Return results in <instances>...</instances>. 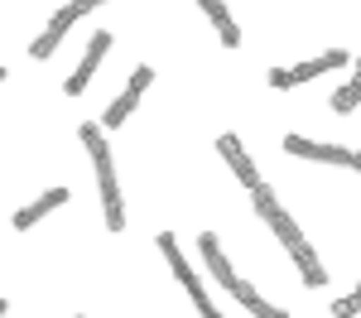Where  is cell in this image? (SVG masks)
<instances>
[{
  "mask_svg": "<svg viewBox=\"0 0 361 318\" xmlns=\"http://www.w3.org/2000/svg\"><path fill=\"white\" fill-rule=\"evenodd\" d=\"M250 198H255V212H260V217H265V222L275 227V236L284 241V251H289V256L299 260V270H304V285H308V289H318L323 280H328V270H323V260L313 256V246H308L304 236H299V227H294V217H289V212L279 207L275 188H270V183H260V188H255Z\"/></svg>",
  "mask_w": 361,
  "mask_h": 318,
  "instance_id": "cell-1",
  "label": "cell"
},
{
  "mask_svg": "<svg viewBox=\"0 0 361 318\" xmlns=\"http://www.w3.org/2000/svg\"><path fill=\"white\" fill-rule=\"evenodd\" d=\"M78 135H82V145L92 149V169H97V183H102V202H106V227L121 231L126 227V207H121V183H116V164H111V149H106V135H102V126H92V121L78 126Z\"/></svg>",
  "mask_w": 361,
  "mask_h": 318,
  "instance_id": "cell-2",
  "label": "cell"
},
{
  "mask_svg": "<svg viewBox=\"0 0 361 318\" xmlns=\"http://www.w3.org/2000/svg\"><path fill=\"white\" fill-rule=\"evenodd\" d=\"M159 251H164V256H169V265H173V275H178V285H183V289H188V294H193L197 314H202V318H222V314H217V309H212V299H207V289H202V280H197L193 270H188V260L178 256V241H173L169 231H159Z\"/></svg>",
  "mask_w": 361,
  "mask_h": 318,
  "instance_id": "cell-3",
  "label": "cell"
},
{
  "mask_svg": "<svg viewBox=\"0 0 361 318\" xmlns=\"http://www.w3.org/2000/svg\"><path fill=\"white\" fill-rule=\"evenodd\" d=\"M347 63V54L342 49H328L323 58H308V63H299V68H270V87H299V82H308V78H323L328 68H342Z\"/></svg>",
  "mask_w": 361,
  "mask_h": 318,
  "instance_id": "cell-4",
  "label": "cell"
},
{
  "mask_svg": "<svg viewBox=\"0 0 361 318\" xmlns=\"http://www.w3.org/2000/svg\"><path fill=\"white\" fill-rule=\"evenodd\" d=\"M284 149L289 154H304V159H318V164L361 169V149H342V145H318V140H304V135H284Z\"/></svg>",
  "mask_w": 361,
  "mask_h": 318,
  "instance_id": "cell-5",
  "label": "cell"
},
{
  "mask_svg": "<svg viewBox=\"0 0 361 318\" xmlns=\"http://www.w3.org/2000/svg\"><path fill=\"white\" fill-rule=\"evenodd\" d=\"M149 82H154V68H135V73H130V82H126V92L111 102V111L102 116V126H126V121H130V111H135V102L145 97V87H149Z\"/></svg>",
  "mask_w": 361,
  "mask_h": 318,
  "instance_id": "cell-6",
  "label": "cell"
},
{
  "mask_svg": "<svg viewBox=\"0 0 361 318\" xmlns=\"http://www.w3.org/2000/svg\"><path fill=\"white\" fill-rule=\"evenodd\" d=\"M106 49H111V34H92V49H87V58L78 63V73L63 82V87H68V97H82L87 87H92V73H97V63L106 58Z\"/></svg>",
  "mask_w": 361,
  "mask_h": 318,
  "instance_id": "cell-7",
  "label": "cell"
},
{
  "mask_svg": "<svg viewBox=\"0 0 361 318\" xmlns=\"http://www.w3.org/2000/svg\"><path fill=\"white\" fill-rule=\"evenodd\" d=\"M78 15H82L78 5H63V10H58L54 20H49V29H44V34L34 39V49H29V54H34V58H49V54L58 49V39H63V34L73 29V20H78Z\"/></svg>",
  "mask_w": 361,
  "mask_h": 318,
  "instance_id": "cell-8",
  "label": "cell"
},
{
  "mask_svg": "<svg viewBox=\"0 0 361 318\" xmlns=\"http://www.w3.org/2000/svg\"><path fill=\"white\" fill-rule=\"evenodd\" d=\"M217 145H222V154H226V159H231V169H236V178H241V183H246L250 193H255V188H260L265 178L255 173V164H250V154H246V149H241V140H236V135H222Z\"/></svg>",
  "mask_w": 361,
  "mask_h": 318,
  "instance_id": "cell-9",
  "label": "cell"
},
{
  "mask_svg": "<svg viewBox=\"0 0 361 318\" xmlns=\"http://www.w3.org/2000/svg\"><path fill=\"white\" fill-rule=\"evenodd\" d=\"M197 251H202L207 270H212V275H217V280H222L226 289H236V285H241V275H231V265H226V256H222V246H217V236H212V231H202V236H197Z\"/></svg>",
  "mask_w": 361,
  "mask_h": 318,
  "instance_id": "cell-10",
  "label": "cell"
},
{
  "mask_svg": "<svg viewBox=\"0 0 361 318\" xmlns=\"http://www.w3.org/2000/svg\"><path fill=\"white\" fill-rule=\"evenodd\" d=\"M63 202H68V188H49V193H44L39 202H29V207H20V212H15V227H20V231L34 227L44 212H54V207H63Z\"/></svg>",
  "mask_w": 361,
  "mask_h": 318,
  "instance_id": "cell-11",
  "label": "cell"
},
{
  "mask_svg": "<svg viewBox=\"0 0 361 318\" xmlns=\"http://www.w3.org/2000/svg\"><path fill=\"white\" fill-rule=\"evenodd\" d=\"M197 5H202V10H207V20L217 25V34H222V44H226V49H236V44H241V29H236V20L226 15V5H222V0H197Z\"/></svg>",
  "mask_w": 361,
  "mask_h": 318,
  "instance_id": "cell-12",
  "label": "cell"
},
{
  "mask_svg": "<svg viewBox=\"0 0 361 318\" xmlns=\"http://www.w3.org/2000/svg\"><path fill=\"white\" fill-rule=\"evenodd\" d=\"M357 102H361V68H357V78H352V82H347V87H342V92L333 97V111L347 116L352 106H357Z\"/></svg>",
  "mask_w": 361,
  "mask_h": 318,
  "instance_id": "cell-13",
  "label": "cell"
},
{
  "mask_svg": "<svg viewBox=\"0 0 361 318\" xmlns=\"http://www.w3.org/2000/svg\"><path fill=\"white\" fill-rule=\"evenodd\" d=\"M357 314H361V285L352 289L347 299H337V304H333V318H357Z\"/></svg>",
  "mask_w": 361,
  "mask_h": 318,
  "instance_id": "cell-14",
  "label": "cell"
},
{
  "mask_svg": "<svg viewBox=\"0 0 361 318\" xmlns=\"http://www.w3.org/2000/svg\"><path fill=\"white\" fill-rule=\"evenodd\" d=\"M250 314H255V318H289V314H284V309H275V304H265V299H260V304H255Z\"/></svg>",
  "mask_w": 361,
  "mask_h": 318,
  "instance_id": "cell-15",
  "label": "cell"
},
{
  "mask_svg": "<svg viewBox=\"0 0 361 318\" xmlns=\"http://www.w3.org/2000/svg\"><path fill=\"white\" fill-rule=\"evenodd\" d=\"M73 5H78V10H82V15H87V10H97L102 0H73Z\"/></svg>",
  "mask_w": 361,
  "mask_h": 318,
  "instance_id": "cell-16",
  "label": "cell"
},
{
  "mask_svg": "<svg viewBox=\"0 0 361 318\" xmlns=\"http://www.w3.org/2000/svg\"><path fill=\"white\" fill-rule=\"evenodd\" d=\"M5 309H10V304H5V299H0V314H5Z\"/></svg>",
  "mask_w": 361,
  "mask_h": 318,
  "instance_id": "cell-17",
  "label": "cell"
},
{
  "mask_svg": "<svg viewBox=\"0 0 361 318\" xmlns=\"http://www.w3.org/2000/svg\"><path fill=\"white\" fill-rule=\"evenodd\" d=\"M0 82H5V68H0Z\"/></svg>",
  "mask_w": 361,
  "mask_h": 318,
  "instance_id": "cell-18",
  "label": "cell"
}]
</instances>
